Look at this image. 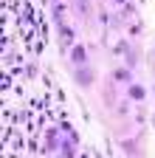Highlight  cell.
<instances>
[{
    "label": "cell",
    "instance_id": "obj_1",
    "mask_svg": "<svg viewBox=\"0 0 155 158\" xmlns=\"http://www.w3.org/2000/svg\"><path fill=\"white\" fill-rule=\"evenodd\" d=\"M73 59H76V62H85V59H88L85 48H76V51H73Z\"/></svg>",
    "mask_w": 155,
    "mask_h": 158
}]
</instances>
